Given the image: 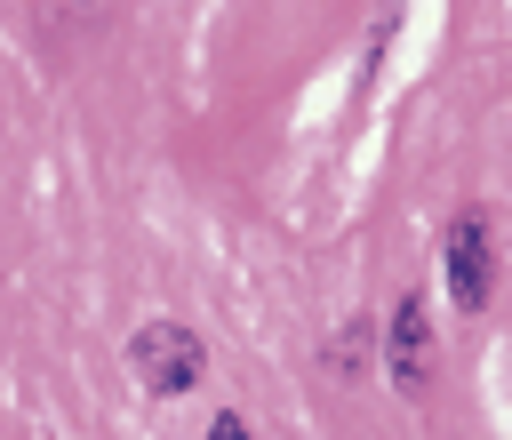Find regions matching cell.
<instances>
[{"label":"cell","mask_w":512,"mask_h":440,"mask_svg":"<svg viewBox=\"0 0 512 440\" xmlns=\"http://www.w3.org/2000/svg\"><path fill=\"white\" fill-rule=\"evenodd\" d=\"M128 360H136V376H144L160 400L192 392V384H200V368H208L200 336H192V328H176V320H144V328H136V344H128Z\"/></svg>","instance_id":"obj_1"},{"label":"cell","mask_w":512,"mask_h":440,"mask_svg":"<svg viewBox=\"0 0 512 440\" xmlns=\"http://www.w3.org/2000/svg\"><path fill=\"white\" fill-rule=\"evenodd\" d=\"M384 376L400 392H424V376H432V328H424L416 296H400V312L384 320Z\"/></svg>","instance_id":"obj_3"},{"label":"cell","mask_w":512,"mask_h":440,"mask_svg":"<svg viewBox=\"0 0 512 440\" xmlns=\"http://www.w3.org/2000/svg\"><path fill=\"white\" fill-rule=\"evenodd\" d=\"M208 440H256V432H248V416H216V424H208Z\"/></svg>","instance_id":"obj_4"},{"label":"cell","mask_w":512,"mask_h":440,"mask_svg":"<svg viewBox=\"0 0 512 440\" xmlns=\"http://www.w3.org/2000/svg\"><path fill=\"white\" fill-rule=\"evenodd\" d=\"M440 264H448V304H456V312H480V304H488V280H496V248H488V224H480L472 208L448 216Z\"/></svg>","instance_id":"obj_2"}]
</instances>
